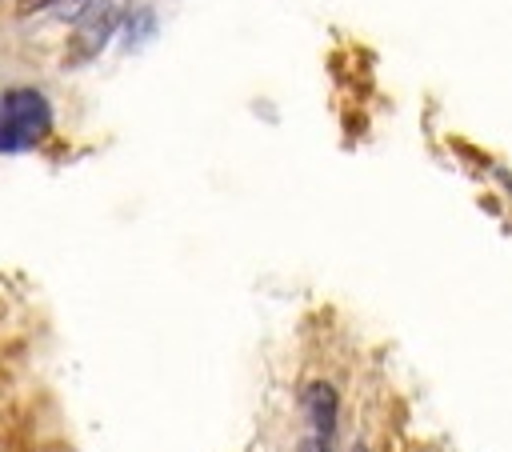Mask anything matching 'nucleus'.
<instances>
[{
    "instance_id": "f257e3e1",
    "label": "nucleus",
    "mask_w": 512,
    "mask_h": 452,
    "mask_svg": "<svg viewBox=\"0 0 512 452\" xmlns=\"http://www.w3.org/2000/svg\"><path fill=\"white\" fill-rule=\"evenodd\" d=\"M52 128V108L36 88H12L0 96V152H28Z\"/></svg>"
},
{
    "instance_id": "f03ea898",
    "label": "nucleus",
    "mask_w": 512,
    "mask_h": 452,
    "mask_svg": "<svg viewBox=\"0 0 512 452\" xmlns=\"http://www.w3.org/2000/svg\"><path fill=\"white\" fill-rule=\"evenodd\" d=\"M116 20H120V8H116V4H100V8H92L84 20H76V32H72L68 52H64V64H68V68L88 64V60L108 44Z\"/></svg>"
},
{
    "instance_id": "7ed1b4c3",
    "label": "nucleus",
    "mask_w": 512,
    "mask_h": 452,
    "mask_svg": "<svg viewBox=\"0 0 512 452\" xmlns=\"http://www.w3.org/2000/svg\"><path fill=\"white\" fill-rule=\"evenodd\" d=\"M304 408H308V420H312L316 436L328 440L332 428H336V392H332V384H324V380L308 384V392H304Z\"/></svg>"
},
{
    "instance_id": "20e7f679",
    "label": "nucleus",
    "mask_w": 512,
    "mask_h": 452,
    "mask_svg": "<svg viewBox=\"0 0 512 452\" xmlns=\"http://www.w3.org/2000/svg\"><path fill=\"white\" fill-rule=\"evenodd\" d=\"M88 8H92V0H56V4H52V12H56L60 20H84Z\"/></svg>"
},
{
    "instance_id": "39448f33",
    "label": "nucleus",
    "mask_w": 512,
    "mask_h": 452,
    "mask_svg": "<svg viewBox=\"0 0 512 452\" xmlns=\"http://www.w3.org/2000/svg\"><path fill=\"white\" fill-rule=\"evenodd\" d=\"M56 0H20V16H32V12H40V8H52Z\"/></svg>"
},
{
    "instance_id": "423d86ee",
    "label": "nucleus",
    "mask_w": 512,
    "mask_h": 452,
    "mask_svg": "<svg viewBox=\"0 0 512 452\" xmlns=\"http://www.w3.org/2000/svg\"><path fill=\"white\" fill-rule=\"evenodd\" d=\"M300 452H328V440L312 436V440H304V444H300Z\"/></svg>"
},
{
    "instance_id": "0eeeda50",
    "label": "nucleus",
    "mask_w": 512,
    "mask_h": 452,
    "mask_svg": "<svg viewBox=\"0 0 512 452\" xmlns=\"http://www.w3.org/2000/svg\"><path fill=\"white\" fill-rule=\"evenodd\" d=\"M352 452H368V448H352Z\"/></svg>"
}]
</instances>
